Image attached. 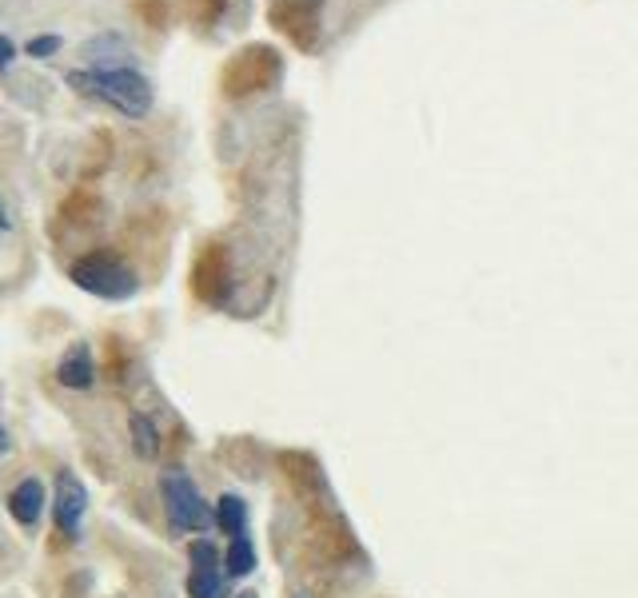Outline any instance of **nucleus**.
Listing matches in <instances>:
<instances>
[{"label":"nucleus","mask_w":638,"mask_h":598,"mask_svg":"<svg viewBox=\"0 0 638 598\" xmlns=\"http://www.w3.org/2000/svg\"><path fill=\"white\" fill-rule=\"evenodd\" d=\"M64 80L84 96H100L128 120L152 112V84L136 68H92V72H68Z\"/></svg>","instance_id":"f257e3e1"},{"label":"nucleus","mask_w":638,"mask_h":598,"mask_svg":"<svg viewBox=\"0 0 638 598\" xmlns=\"http://www.w3.org/2000/svg\"><path fill=\"white\" fill-rule=\"evenodd\" d=\"M160 495H164V515L172 523V531L184 535H204L216 527V511L204 503L200 487L192 483V475H184L180 467H168L160 475Z\"/></svg>","instance_id":"f03ea898"},{"label":"nucleus","mask_w":638,"mask_h":598,"mask_svg":"<svg viewBox=\"0 0 638 598\" xmlns=\"http://www.w3.org/2000/svg\"><path fill=\"white\" fill-rule=\"evenodd\" d=\"M68 280H72L80 292L100 296V299H128V296H136V288H140L136 272H132L128 264H120L116 256H104V252L76 260V264L68 268Z\"/></svg>","instance_id":"7ed1b4c3"},{"label":"nucleus","mask_w":638,"mask_h":598,"mask_svg":"<svg viewBox=\"0 0 638 598\" xmlns=\"http://www.w3.org/2000/svg\"><path fill=\"white\" fill-rule=\"evenodd\" d=\"M192 559V575H188V598H228V575H224V559L216 551L212 539H196L188 547Z\"/></svg>","instance_id":"20e7f679"},{"label":"nucleus","mask_w":638,"mask_h":598,"mask_svg":"<svg viewBox=\"0 0 638 598\" xmlns=\"http://www.w3.org/2000/svg\"><path fill=\"white\" fill-rule=\"evenodd\" d=\"M84 511H88V487L76 479V471H60L56 475V487H52V515H56V531L76 539L80 535V523H84Z\"/></svg>","instance_id":"39448f33"},{"label":"nucleus","mask_w":638,"mask_h":598,"mask_svg":"<svg viewBox=\"0 0 638 598\" xmlns=\"http://www.w3.org/2000/svg\"><path fill=\"white\" fill-rule=\"evenodd\" d=\"M8 515H12V523L20 527V531H36L40 527V515H44V507L52 503L48 499V491H44V483L36 479V475H28V479H20L12 491H8Z\"/></svg>","instance_id":"423d86ee"},{"label":"nucleus","mask_w":638,"mask_h":598,"mask_svg":"<svg viewBox=\"0 0 638 598\" xmlns=\"http://www.w3.org/2000/svg\"><path fill=\"white\" fill-rule=\"evenodd\" d=\"M56 383L68 391H88L96 383V363H92V347L88 343H72L60 363H56Z\"/></svg>","instance_id":"0eeeda50"},{"label":"nucleus","mask_w":638,"mask_h":598,"mask_svg":"<svg viewBox=\"0 0 638 598\" xmlns=\"http://www.w3.org/2000/svg\"><path fill=\"white\" fill-rule=\"evenodd\" d=\"M216 527H220L228 539L248 535V503H244L240 495H224V499L216 503Z\"/></svg>","instance_id":"6e6552de"},{"label":"nucleus","mask_w":638,"mask_h":598,"mask_svg":"<svg viewBox=\"0 0 638 598\" xmlns=\"http://www.w3.org/2000/svg\"><path fill=\"white\" fill-rule=\"evenodd\" d=\"M256 571V547L248 535H236L228 543V555H224V575L228 579H248Z\"/></svg>","instance_id":"1a4fd4ad"},{"label":"nucleus","mask_w":638,"mask_h":598,"mask_svg":"<svg viewBox=\"0 0 638 598\" xmlns=\"http://www.w3.org/2000/svg\"><path fill=\"white\" fill-rule=\"evenodd\" d=\"M128 427H132V447H136V455H140V459H156V455H160V431H156V423H152L148 415L132 411Z\"/></svg>","instance_id":"9d476101"},{"label":"nucleus","mask_w":638,"mask_h":598,"mask_svg":"<svg viewBox=\"0 0 638 598\" xmlns=\"http://www.w3.org/2000/svg\"><path fill=\"white\" fill-rule=\"evenodd\" d=\"M24 52H28V56H36V60H48V56H56V52H60V36H32Z\"/></svg>","instance_id":"9b49d317"},{"label":"nucleus","mask_w":638,"mask_h":598,"mask_svg":"<svg viewBox=\"0 0 638 598\" xmlns=\"http://www.w3.org/2000/svg\"><path fill=\"white\" fill-rule=\"evenodd\" d=\"M12 60H16V44H12V36H4V32H0V72H8V68H12Z\"/></svg>","instance_id":"f8f14e48"},{"label":"nucleus","mask_w":638,"mask_h":598,"mask_svg":"<svg viewBox=\"0 0 638 598\" xmlns=\"http://www.w3.org/2000/svg\"><path fill=\"white\" fill-rule=\"evenodd\" d=\"M8 451H12V439H8V431L0 427V455H8Z\"/></svg>","instance_id":"ddd939ff"},{"label":"nucleus","mask_w":638,"mask_h":598,"mask_svg":"<svg viewBox=\"0 0 638 598\" xmlns=\"http://www.w3.org/2000/svg\"><path fill=\"white\" fill-rule=\"evenodd\" d=\"M8 228V216H4V204H0V232Z\"/></svg>","instance_id":"4468645a"},{"label":"nucleus","mask_w":638,"mask_h":598,"mask_svg":"<svg viewBox=\"0 0 638 598\" xmlns=\"http://www.w3.org/2000/svg\"><path fill=\"white\" fill-rule=\"evenodd\" d=\"M236 598H256V595H252V591H244V595H236Z\"/></svg>","instance_id":"2eb2a0df"}]
</instances>
